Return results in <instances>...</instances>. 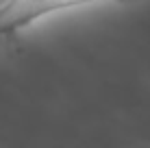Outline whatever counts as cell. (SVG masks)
Here are the masks:
<instances>
[{
    "label": "cell",
    "mask_w": 150,
    "mask_h": 148,
    "mask_svg": "<svg viewBox=\"0 0 150 148\" xmlns=\"http://www.w3.org/2000/svg\"><path fill=\"white\" fill-rule=\"evenodd\" d=\"M102 0H4L0 2V39L13 42L20 30L52 13L79 9Z\"/></svg>",
    "instance_id": "6da1fadb"
}]
</instances>
